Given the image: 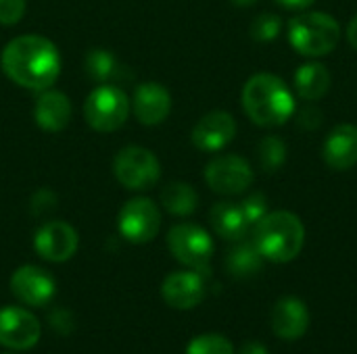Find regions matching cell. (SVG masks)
Listing matches in <instances>:
<instances>
[{"label": "cell", "mask_w": 357, "mask_h": 354, "mask_svg": "<svg viewBox=\"0 0 357 354\" xmlns=\"http://www.w3.org/2000/svg\"><path fill=\"white\" fill-rule=\"evenodd\" d=\"M42 338L40 319L23 307L0 309V344L10 351H29Z\"/></svg>", "instance_id": "cell-10"}, {"label": "cell", "mask_w": 357, "mask_h": 354, "mask_svg": "<svg viewBox=\"0 0 357 354\" xmlns=\"http://www.w3.org/2000/svg\"><path fill=\"white\" fill-rule=\"evenodd\" d=\"M25 15V0H0V25H15Z\"/></svg>", "instance_id": "cell-29"}, {"label": "cell", "mask_w": 357, "mask_h": 354, "mask_svg": "<svg viewBox=\"0 0 357 354\" xmlns=\"http://www.w3.org/2000/svg\"><path fill=\"white\" fill-rule=\"evenodd\" d=\"M54 207H56V198H54L52 192H46V200H40L38 194L31 198V209H33L36 215H46V213L54 211Z\"/></svg>", "instance_id": "cell-31"}, {"label": "cell", "mask_w": 357, "mask_h": 354, "mask_svg": "<svg viewBox=\"0 0 357 354\" xmlns=\"http://www.w3.org/2000/svg\"><path fill=\"white\" fill-rule=\"evenodd\" d=\"M234 6H241V8H247V6H253L257 0H230Z\"/></svg>", "instance_id": "cell-35"}, {"label": "cell", "mask_w": 357, "mask_h": 354, "mask_svg": "<svg viewBox=\"0 0 357 354\" xmlns=\"http://www.w3.org/2000/svg\"><path fill=\"white\" fill-rule=\"evenodd\" d=\"M331 88V73L322 63H305L295 71V90L297 94L307 100H320Z\"/></svg>", "instance_id": "cell-20"}, {"label": "cell", "mask_w": 357, "mask_h": 354, "mask_svg": "<svg viewBox=\"0 0 357 354\" xmlns=\"http://www.w3.org/2000/svg\"><path fill=\"white\" fill-rule=\"evenodd\" d=\"M347 40H349V44L357 50V15L349 21V25H347Z\"/></svg>", "instance_id": "cell-34"}, {"label": "cell", "mask_w": 357, "mask_h": 354, "mask_svg": "<svg viewBox=\"0 0 357 354\" xmlns=\"http://www.w3.org/2000/svg\"><path fill=\"white\" fill-rule=\"evenodd\" d=\"M209 221H211L213 232L220 238L230 240V242L245 240V236L251 227L243 207L236 202H230V200H222V202L213 204V209L209 213Z\"/></svg>", "instance_id": "cell-19"}, {"label": "cell", "mask_w": 357, "mask_h": 354, "mask_svg": "<svg viewBox=\"0 0 357 354\" xmlns=\"http://www.w3.org/2000/svg\"><path fill=\"white\" fill-rule=\"evenodd\" d=\"M226 269L236 280H249L264 269V257L253 242L238 240L226 257Z\"/></svg>", "instance_id": "cell-21"}, {"label": "cell", "mask_w": 357, "mask_h": 354, "mask_svg": "<svg viewBox=\"0 0 357 354\" xmlns=\"http://www.w3.org/2000/svg\"><path fill=\"white\" fill-rule=\"evenodd\" d=\"M167 248L178 263L199 273L207 271L209 261L213 257L211 236L195 223L174 225L167 234Z\"/></svg>", "instance_id": "cell-7"}, {"label": "cell", "mask_w": 357, "mask_h": 354, "mask_svg": "<svg viewBox=\"0 0 357 354\" xmlns=\"http://www.w3.org/2000/svg\"><path fill=\"white\" fill-rule=\"evenodd\" d=\"M0 67L13 83L42 92L52 88L61 75V52L48 38L40 33H23L4 46Z\"/></svg>", "instance_id": "cell-1"}, {"label": "cell", "mask_w": 357, "mask_h": 354, "mask_svg": "<svg viewBox=\"0 0 357 354\" xmlns=\"http://www.w3.org/2000/svg\"><path fill=\"white\" fill-rule=\"evenodd\" d=\"M161 296L172 309L190 311L203 303L205 282L199 271H176L163 280Z\"/></svg>", "instance_id": "cell-14"}, {"label": "cell", "mask_w": 357, "mask_h": 354, "mask_svg": "<svg viewBox=\"0 0 357 354\" xmlns=\"http://www.w3.org/2000/svg\"><path fill=\"white\" fill-rule=\"evenodd\" d=\"M71 100L67 94L59 90H42L36 104H33V121L40 129L59 134L63 131L71 121Z\"/></svg>", "instance_id": "cell-16"}, {"label": "cell", "mask_w": 357, "mask_h": 354, "mask_svg": "<svg viewBox=\"0 0 357 354\" xmlns=\"http://www.w3.org/2000/svg\"><path fill=\"white\" fill-rule=\"evenodd\" d=\"M299 125L305 127V129H316L320 123H322V113L316 108V106H305L299 115Z\"/></svg>", "instance_id": "cell-30"}, {"label": "cell", "mask_w": 357, "mask_h": 354, "mask_svg": "<svg viewBox=\"0 0 357 354\" xmlns=\"http://www.w3.org/2000/svg\"><path fill=\"white\" fill-rule=\"evenodd\" d=\"M322 156L335 171H347L357 165V125H337L324 140Z\"/></svg>", "instance_id": "cell-17"}, {"label": "cell", "mask_w": 357, "mask_h": 354, "mask_svg": "<svg viewBox=\"0 0 357 354\" xmlns=\"http://www.w3.org/2000/svg\"><path fill=\"white\" fill-rule=\"evenodd\" d=\"M243 207V211H245V215H247V219H249V223L251 225H255L259 219H264L266 215H268V202H266V196L264 194H251L249 198H245V202L241 204Z\"/></svg>", "instance_id": "cell-28"}, {"label": "cell", "mask_w": 357, "mask_h": 354, "mask_svg": "<svg viewBox=\"0 0 357 354\" xmlns=\"http://www.w3.org/2000/svg\"><path fill=\"white\" fill-rule=\"evenodd\" d=\"M257 161L266 173H276L287 161V146L276 136H266L257 144Z\"/></svg>", "instance_id": "cell-24"}, {"label": "cell", "mask_w": 357, "mask_h": 354, "mask_svg": "<svg viewBox=\"0 0 357 354\" xmlns=\"http://www.w3.org/2000/svg\"><path fill=\"white\" fill-rule=\"evenodd\" d=\"M236 136V121L226 111H211L203 115L192 127V144L203 152H218L226 148Z\"/></svg>", "instance_id": "cell-13"}, {"label": "cell", "mask_w": 357, "mask_h": 354, "mask_svg": "<svg viewBox=\"0 0 357 354\" xmlns=\"http://www.w3.org/2000/svg\"><path fill=\"white\" fill-rule=\"evenodd\" d=\"M305 242V227L295 213L276 211L268 213L264 219L255 223L253 244L261 252L264 259L274 263L293 261Z\"/></svg>", "instance_id": "cell-3"}, {"label": "cell", "mask_w": 357, "mask_h": 354, "mask_svg": "<svg viewBox=\"0 0 357 354\" xmlns=\"http://www.w3.org/2000/svg\"><path fill=\"white\" fill-rule=\"evenodd\" d=\"M117 230L123 240L132 244H146L155 240L161 230V211L151 198H132L117 215Z\"/></svg>", "instance_id": "cell-8"}, {"label": "cell", "mask_w": 357, "mask_h": 354, "mask_svg": "<svg viewBox=\"0 0 357 354\" xmlns=\"http://www.w3.org/2000/svg\"><path fill=\"white\" fill-rule=\"evenodd\" d=\"M186 354H234V348L228 338L218 334H203L190 340Z\"/></svg>", "instance_id": "cell-25"}, {"label": "cell", "mask_w": 357, "mask_h": 354, "mask_svg": "<svg viewBox=\"0 0 357 354\" xmlns=\"http://www.w3.org/2000/svg\"><path fill=\"white\" fill-rule=\"evenodd\" d=\"M241 100L247 117L259 127L284 125L295 113V98L289 86L272 73L253 75L245 83Z\"/></svg>", "instance_id": "cell-2"}, {"label": "cell", "mask_w": 357, "mask_h": 354, "mask_svg": "<svg viewBox=\"0 0 357 354\" xmlns=\"http://www.w3.org/2000/svg\"><path fill=\"white\" fill-rule=\"evenodd\" d=\"M48 325H50L56 334L69 336V334H73L77 321H75V315H73L71 309L59 307V309H52V311L48 313Z\"/></svg>", "instance_id": "cell-27"}, {"label": "cell", "mask_w": 357, "mask_h": 354, "mask_svg": "<svg viewBox=\"0 0 357 354\" xmlns=\"http://www.w3.org/2000/svg\"><path fill=\"white\" fill-rule=\"evenodd\" d=\"M84 69L90 79L98 83H107L115 75H119V61L111 50L105 48H92L84 58Z\"/></svg>", "instance_id": "cell-23"}, {"label": "cell", "mask_w": 357, "mask_h": 354, "mask_svg": "<svg viewBox=\"0 0 357 354\" xmlns=\"http://www.w3.org/2000/svg\"><path fill=\"white\" fill-rule=\"evenodd\" d=\"M132 113L130 96L115 83L96 86L84 102L86 123L100 134H111L119 129Z\"/></svg>", "instance_id": "cell-5"}, {"label": "cell", "mask_w": 357, "mask_h": 354, "mask_svg": "<svg viewBox=\"0 0 357 354\" xmlns=\"http://www.w3.org/2000/svg\"><path fill=\"white\" fill-rule=\"evenodd\" d=\"M113 175L134 192H144L161 179L159 159L142 146H126L113 159Z\"/></svg>", "instance_id": "cell-6"}, {"label": "cell", "mask_w": 357, "mask_h": 354, "mask_svg": "<svg viewBox=\"0 0 357 354\" xmlns=\"http://www.w3.org/2000/svg\"><path fill=\"white\" fill-rule=\"evenodd\" d=\"M341 40V25L328 13H301L289 21V42L303 56H326Z\"/></svg>", "instance_id": "cell-4"}, {"label": "cell", "mask_w": 357, "mask_h": 354, "mask_svg": "<svg viewBox=\"0 0 357 354\" xmlns=\"http://www.w3.org/2000/svg\"><path fill=\"white\" fill-rule=\"evenodd\" d=\"M79 246V236L75 227L67 221L50 219L46 221L33 236V248L38 257L48 263H65L69 261Z\"/></svg>", "instance_id": "cell-11"}, {"label": "cell", "mask_w": 357, "mask_h": 354, "mask_svg": "<svg viewBox=\"0 0 357 354\" xmlns=\"http://www.w3.org/2000/svg\"><path fill=\"white\" fill-rule=\"evenodd\" d=\"M10 292L27 307H46L54 298L56 284L46 269L38 265H23L10 275Z\"/></svg>", "instance_id": "cell-12"}, {"label": "cell", "mask_w": 357, "mask_h": 354, "mask_svg": "<svg viewBox=\"0 0 357 354\" xmlns=\"http://www.w3.org/2000/svg\"><path fill=\"white\" fill-rule=\"evenodd\" d=\"M280 29H282L280 17L274 13H264L257 15L251 23V38L255 42H272L280 35Z\"/></svg>", "instance_id": "cell-26"}, {"label": "cell", "mask_w": 357, "mask_h": 354, "mask_svg": "<svg viewBox=\"0 0 357 354\" xmlns=\"http://www.w3.org/2000/svg\"><path fill=\"white\" fill-rule=\"evenodd\" d=\"M132 111L142 125H159L172 113V94L159 81H144L134 90Z\"/></svg>", "instance_id": "cell-15"}, {"label": "cell", "mask_w": 357, "mask_h": 354, "mask_svg": "<svg viewBox=\"0 0 357 354\" xmlns=\"http://www.w3.org/2000/svg\"><path fill=\"white\" fill-rule=\"evenodd\" d=\"M161 204L167 213H172L176 217H188L197 211L199 196L190 184L172 182L161 190Z\"/></svg>", "instance_id": "cell-22"}, {"label": "cell", "mask_w": 357, "mask_h": 354, "mask_svg": "<svg viewBox=\"0 0 357 354\" xmlns=\"http://www.w3.org/2000/svg\"><path fill=\"white\" fill-rule=\"evenodd\" d=\"M253 169L247 159L238 154H220L205 167V182L215 194H243L253 184Z\"/></svg>", "instance_id": "cell-9"}, {"label": "cell", "mask_w": 357, "mask_h": 354, "mask_svg": "<svg viewBox=\"0 0 357 354\" xmlns=\"http://www.w3.org/2000/svg\"><path fill=\"white\" fill-rule=\"evenodd\" d=\"M241 354H268L266 346L259 344V342H247L243 348H241Z\"/></svg>", "instance_id": "cell-33"}, {"label": "cell", "mask_w": 357, "mask_h": 354, "mask_svg": "<svg viewBox=\"0 0 357 354\" xmlns=\"http://www.w3.org/2000/svg\"><path fill=\"white\" fill-rule=\"evenodd\" d=\"M272 328L284 340L301 338L310 328L307 307L299 298H293V296L278 300L272 311Z\"/></svg>", "instance_id": "cell-18"}, {"label": "cell", "mask_w": 357, "mask_h": 354, "mask_svg": "<svg viewBox=\"0 0 357 354\" xmlns=\"http://www.w3.org/2000/svg\"><path fill=\"white\" fill-rule=\"evenodd\" d=\"M316 0H276V4H280L282 8H289V10H303L307 6H312Z\"/></svg>", "instance_id": "cell-32"}]
</instances>
